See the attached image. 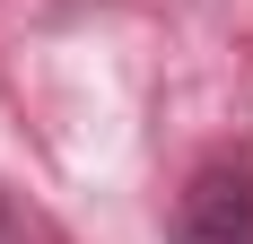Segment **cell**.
Segmentation results:
<instances>
[{"label":"cell","instance_id":"1","mask_svg":"<svg viewBox=\"0 0 253 244\" xmlns=\"http://www.w3.org/2000/svg\"><path fill=\"white\" fill-rule=\"evenodd\" d=\"M175 244H253V157H210L183 183Z\"/></svg>","mask_w":253,"mask_h":244},{"label":"cell","instance_id":"2","mask_svg":"<svg viewBox=\"0 0 253 244\" xmlns=\"http://www.w3.org/2000/svg\"><path fill=\"white\" fill-rule=\"evenodd\" d=\"M0 244H26V218L9 209V192H0Z\"/></svg>","mask_w":253,"mask_h":244}]
</instances>
